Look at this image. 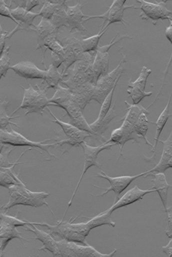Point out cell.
Here are the masks:
<instances>
[{
  "mask_svg": "<svg viewBox=\"0 0 172 257\" xmlns=\"http://www.w3.org/2000/svg\"><path fill=\"white\" fill-rule=\"evenodd\" d=\"M56 90L54 96L50 99L48 105L58 106L64 109L70 117V123L76 126L77 128L90 133L94 136L96 140L100 142L106 143L96 133L92 130L90 124H88L84 115L82 114L83 111L81 106L74 99L70 89L59 85Z\"/></svg>",
  "mask_w": 172,
  "mask_h": 257,
  "instance_id": "cell-1",
  "label": "cell"
},
{
  "mask_svg": "<svg viewBox=\"0 0 172 257\" xmlns=\"http://www.w3.org/2000/svg\"><path fill=\"white\" fill-rule=\"evenodd\" d=\"M10 195V200L6 204L2 206V209L8 211V209L18 205L33 207H40L46 205L50 210L54 218H56L50 205L46 201L50 195V193L42 192H34L26 188V184L14 185L8 189Z\"/></svg>",
  "mask_w": 172,
  "mask_h": 257,
  "instance_id": "cell-2",
  "label": "cell"
},
{
  "mask_svg": "<svg viewBox=\"0 0 172 257\" xmlns=\"http://www.w3.org/2000/svg\"><path fill=\"white\" fill-rule=\"evenodd\" d=\"M28 85L30 87L28 88H25L24 86L20 85L24 89V99L21 105L10 114H15L20 109H24L26 110L25 115L30 113H38L43 115L44 108H47L50 104V99L46 96L47 91L45 89H42L37 84L36 85V89H34L30 83H28Z\"/></svg>",
  "mask_w": 172,
  "mask_h": 257,
  "instance_id": "cell-3",
  "label": "cell"
},
{
  "mask_svg": "<svg viewBox=\"0 0 172 257\" xmlns=\"http://www.w3.org/2000/svg\"><path fill=\"white\" fill-rule=\"evenodd\" d=\"M10 126L11 129L10 132L7 131V130H6V131L0 130V142H1V144H8V145L14 147L30 146L32 147L34 149L38 148L44 150V151L47 153L48 157H50L48 161H50V158L52 157L59 160L58 157H56V155L51 154L50 151H48V149H50V147L54 149V147L58 146V143L57 142L55 144H46V142H48V141L58 140L57 138L48 139V140L40 141V142H35V141L28 140V139L24 137V136H22L17 132L14 131L10 125ZM36 149L37 150V152L42 155V152L39 151L37 149Z\"/></svg>",
  "mask_w": 172,
  "mask_h": 257,
  "instance_id": "cell-4",
  "label": "cell"
},
{
  "mask_svg": "<svg viewBox=\"0 0 172 257\" xmlns=\"http://www.w3.org/2000/svg\"><path fill=\"white\" fill-rule=\"evenodd\" d=\"M126 56L123 55L122 59L110 73L100 78L94 86V91L92 100L102 105L106 98L110 93L114 86L118 82L120 77L124 73V63H126Z\"/></svg>",
  "mask_w": 172,
  "mask_h": 257,
  "instance_id": "cell-5",
  "label": "cell"
},
{
  "mask_svg": "<svg viewBox=\"0 0 172 257\" xmlns=\"http://www.w3.org/2000/svg\"><path fill=\"white\" fill-rule=\"evenodd\" d=\"M114 146H116V144L106 142L102 144L101 146L98 147H92L88 145L86 141L80 144V147H82V148L84 150V168H83V171L81 177L80 178L78 184H77L76 189L74 190V194L72 196L70 201L68 202V207L66 210L64 215H63V217L61 221H64L66 214V213L68 212V209H70V207L71 206V205L72 204L74 196H76L80 184L81 183L83 177H84L86 172L88 171V169L90 168V167L92 166H96L97 168L102 169V164H100L97 161V157H98L100 152L105 150H110L112 147Z\"/></svg>",
  "mask_w": 172,
  "mask_h": 257,
  "instance_id": "cell-6",
  "label": "cell"
},
{
  "mask_svg": "<svg viewBox=\"0 0 172 257\" xmlns=\"http://www.w3.org/2000/svg\"><path fill=\"white\" fill-rule=\"evenodd\" d=\"M60 252L62 257H111L114 256L116 252L114 249L112 252L110 254L100 253L90 245H80L77 242L68 241L62 239L56 241Z\"/></svg>",
  "mask_w": 172,
  "mask_h": 257,
  "instance_id": "cell-7",
  "label": "cell"
},
{
  "mask_svg": "<svg viewBox=\"0 0 172 257\" xmlns=\"http://www.w3.org/2000/svg\"><path fill=\"white\" fill-rule=\"evenodd\" d=\"M148 173V172L142 173H140V174L136 176H122V177L112 178L108 177L105 172L102 171V173H98V174L94 176V177L105 179V180L110 182V187H100L96 186V185L92 184V186L96 187V188L106 190L100 195L94 196L92 194H90V195L94 196V197H102V196L108 194V192L113 191L114 193V195H116V198H114V204L116 203V202L119 200L121 193L128 188L129 185L132 183V182L134 180H136L138 178L144 177V176L147 174Z\"/></svg>",
  "mask_w": 172,
  "mask_h": 257,
  "instance_id": "cell-8",
  "label": "cell"
},
{
  "mask_svg": "<svg viewBox=\"0 0 172 257\" xmlns=\"http://www.w3.org/2000/svg\"><path fill=\"white\" fill-rule=\"evenodd\" d=\"M136 2L141 4L139 8L142 10L140 17L145 21L151 20L154 25H156L159 20H170L172 11L167 8L168 1L154 2L151 3L145 0H136Z\"/></svg>",
  "mask_w": 172,
  "mask_h": 257,
  "instance_id": "cell-9",
  "label": "cell"
},
{
  "mask_svg": "<svg viewBox=\"0 0 172 257\" xmlns=\"http://www.w3.org/2000/svg\"><path fill=\"white\" fill-rule=\"evenodd\" d=\"M126 0H114L113 2L112 5L108 9L107 12L104 14H102L101 16H90L87 19H84V23L88 21L90 19H102L103 20L102 28L100 31H102L104 29V23L108 22V25L106 26L105 29H108V26L112 24V23H118L124 25L126 27V23H128L124 19V11L128 9H139L136 7V6L130 5L126 6L125 3Z\"/></svg>",
  "mask_w": 172,
  "mask_h": 257,
  "instance_id": "cell-10",
  "label": "cell"
},
{
  "mask_svg": "<svg viewBox=\"0 0 172 257\" xmlns=\"http://www.w3.org/2000/svg\"><path fill=\"white\" fill-rule=\"evenodd\" d=\"M47 108L52 116L54 118V120H50L52 122H55L61 126L66 137V140H62L58 142V146L60 147L65 145V144H68L72 147H80V144L84 142L86 138H94V136L90 133L77 128L72 124L60 120L52 113L50 108L47 107Z\"/></svg>",
  "mask_w": 172,
  "mask_h": 257,
  "instance_id": "cell-11",
  "label": "cell"
},
{
  "mask_svg": "<svg viewBox=\"0 0 172 257\" xmlns=\"http://www.w3.org/2000/svg\"><path fill=\"white\" fill-rule=\"evenodd\" d=\"M140 139H142L134 129L132 124L128 121L124 120L122 125L118 128L114 130L112 132L110 140L107 141L108 143H113L116 146H118L120 148V156L117 160H118L122 154L123 147L124 144L129 141H133L134 143L140 144Z\"/></svg>",
  "mask_w": 172,
  "mask_h": 257,
  "instance_id": "cell-12",
  "label": "cell"
},
{
  "mask_svg": "<svg viewBox=\"0 0 172 257\" xmlns=\"http://www.w3.org/2000/svg\"><path fill=\"white\" fill-rule=\"evenodd\" d=\"M152 73V69L143 66L138 78L134 82L132 80L129 81L127 90L128 94V97L132 98L134 105H138L145 97L152 95L153 92L152 91L148 92L145 91L146 83Z\"/></svg>",
  "mask_w": 172,
  "mask_h": 257,
  "instance_id": "cell-13",
  "label": "cell"
},
{
  "mask_svg": "<svg viewBox=\"0 0 172 257\" xmlns=\"http://www.w3.org/2000/svg\"><path fill=\"white\" fill-rule=\"evenodd\" d=\"M110 54L97 50L92 65L86 73L88 82L96 86L100 77L108 73Z\"/></svg>",
  "mask_w": 172,
  "mask_h": 257,
  "instance_id": "cell-14",
  "label": "cell"
},
{
  "mask_svg": "<svg viewBox=\"0 0 172 257\" xmlns=\"http://www.w3.org/2000/svg\"><path fill=\"white\" fill-rule=\"evenodd\" d=\"M42 226L48 228L52 235L58 236V237L68 241L76 242L84 245H90L86 240V236L70 229L64 221H56V226H51L48 223H42Z\"/></svg>",
  "mask_w": 172,
  "mask_h": 257,
  "instance_id": "cell-15",
  "label": "cell"
},
{
  "mask_svg": "<svg viewBox=\"0 0 172 257\" xmlns=\"http://www.w3.org/2000/svg\"><path fill=\"white\" fill-rule=\"evenodd\" d=\"M11 14L14 18L19 23V25L12 32H10L7 39H10L14 34L19 31H36V26L34 24V20L36 17L40 16L39 13L28 12L24 8L16 7V9H11Z\"/></svg>",
  "mask_w": 172,
  "mask_h": 257,
  "instance_id": "cell-16",
  "label": "cell"
},
{
  "mask_svg": "<svg viewBox=\"0 0 172 257\" xmlns=\"http://www.w3.org/2000/svg\"><path fill=\"white\" fill-rule=\"evenodd\" d=\"M36 226L35 224L26 225V227H22V229L32 232L36 235L35 237L28 238V239H36L42 242L43 247L38 249V250H44L45 252L48 250L52 253L54 256L61 257L62 254L56 244V241L53 238L50 233H48L44 230L39 229Z\"/></svg>",
  "mask_w": 172,
  "mask_h": 257,
  "instance_id": "cell-17",
  "label": "cell"
},
{
  "mask_svg": "<svg viewBox=\"0 0 172 257\" xmlns=\"http://www.w3.org/2000/svg\"><path fill=\"white\" fill-rule=\"evenodd\" d=\"M10 69L15 72L19 76L26 79H44L47 73L46 70H42L36 67L33 62L22 61L17 64L10 66Z\"/></svg>",
  "mask_w": 172,
  "mask_h": 257,
  "instance_id": "cell-18",
  "label": "cell"
},
{
  "mask_svg": "<svg viewBox=\"0 0 172 257\" xmlns=\"http://www.w3.org/2000/svg\"><path fill=\"white\" fill-rule=\"evenodd\" d=\"M156 189H148V190H142L140 189L138 187L136 186L134 188L129 190L128 191L126 192L122 198L119 199V200L116 203L113 204L110 209H108V211L110 213H112L114 210H116L120 208L126 207L136 202L140 201L142 200L143 197L148 193L152 192H156Z\"/></svg>",
  "mask_w": 172,
  "mask_h": 257,
  "instance_id": "cell-19",
  "label": "cell"
},
{
  "mask_svg": "<svg viewBox=\"0 0 172 257\" xmlns=\"http://www.w3.org/2000/svg\"><path fill=\"white\" fill-rule=\"evenodd\" d=\"M32 150H36V149L32 148V147L26 150L20 156L18 160L16 161L13 166L10 167H1V169H0V185H1L2 187L8 189H10V187L11 186H14V185L24 184L19 178L20 170L18 174H16L15 172H14V168H15V167L18 165V164L27 163L26 162L19 163V160L20 158L24 155L25 153Z\"/></svg>",
  "mask_w": 172,
  "mask_h": 257,
  "instance_id": "cell-20",
  "label": "cell"
},
{
  "mask_svg": "<svg viewBox=\"0 0 172 257\" xmlns=\"http://www.w3.org/2000/svg\"><path fill=\"white\" fill-rule=\"evenodd\" d=\"M84 6V4H80L79 1L74 7L67 6L68 28L70 29V33H72L74 30L80 32L87 31L83 26L84 23V17H88L82 13V9Z\"/></svg>",
  "mask_w": 172,
  "mask_h": 257,
  "instance_id": "cell-21",
  "label": "cell"
},
{
  "mask_svg": "<svg viewBox=\"0 0 172 257\" xmlns=\"http://www.w3.org/2000/svg\"><path fill=\"white\" fill-rule=\"evenodd\" d=\"M86 35L82 32L76 31L74 33L66 35L62 37V40H59L65 51H72L81 60L84 56V53H83L81 42L83 39H86Z\"/></svg>",
  "mask_w": 172,
  "mask_h": 257,
  "instance_id": "cell-22",
  "label": "cell"
},
{
  "mask_svg": "<svg viewBox=\"0 0 172 257\" xmlns=\"http://www.w3.org/2000/svg\"><path fill=\"white\" fill-rule=\"evenodd\" d=\"M22 233L17 230L16 227L1 220L0 221V250H1V256H4L6 247H7L8 242L12 239H20L24 246L25 244L24 241H30L28 239L22 237Z\"/></svg>",
  "mask_w": 172,
  "mask_h": 257,
  "instance_id": "cell-23",
  "label": "cell"
},
{
  "mask_svg": "<svg viewBox=\"0 0 172 257\" xmlns=\"http://www.w3.org/2000/svg\"><path fill=\"white\" fill-rule=\"evenodd\" d=\"M159 143H162L163 145V150L162 157L154 169L148 170V173L144 178H147L149 176H152L156 173H163L168 169V161L172 158V130L170 135L166 141L159 140Z\"/></svg>",
  "mask_w": 172,
  "mask_h": 257,
  "instance_id": "cell-24",
  "label": "cell"
},
{
  "mask_svg": "<svg viewBox=\"0 0 172 257\" xmlns=\"http://www.w3.org/2000/svg\"><path fill=\"white\" fill-rule=\"evenodd\" d=\"M37 34V42L36 50H39L42 43L48 37L52 36H58L59 30L54 27L50 20L42 18L41 22L36 27V31Z\"/></svg>",
  "mask_w": 172,
  "mask_h": 257,
  "instance_id": "cell-25",
  "label": "cell"
},
{
  "mask_svg": "<svg viewBox=\"0 0 172 257\" xmlns=\"http://www.w3.org/2000/svg\"><path fill=\"white\" fill-rule=\"evenodd\" d=\"M154 177L151 181L153 182L152 188L156 189L158 193L160 200H162L163 206H164L165 211L168 209V189L172 188V185H169L166 180L164 173H159L154 174Z\"/></svg>",
  "mask_w": 172,
  "mask_h": 257,
  "instance_id": "cell-26",
  "label": "cell"
},
{
  "mask_svg": "<svg viewBox=\"0 0 172 257\" xmlns=\"http://www.w3.org/2000/svg\"><path fill=\"white\" fill-rule=\"evenodd\" d=\"M172 96V91L171 92V94L170 95V97H169L168 101L167 103V105H166L165 108L164 109V110L162 111V113H160L158 119L156 122H152V121H150V123L154 124L156 126V137H154V144L153 146V149L152 150V152L154 153V156L152 157H151L150 158H149L147 161H148L149 160H152L154 156H156V153L157 144L158 143L159 141V138L160 137V134H162V129L164 128V127L166 124V122H168V119H169V117H170L172 116V114H169V106H170V103L171 100V98Z\"/></svg>",
  "mask_w": 172,
  "mask_h": 257,
  "instance_id": "cell-27",
  "label": "cell"
},
{
  "mask_svg": "<svg viewBox=\"0 0 172 257\" xmlns=\"http://www.w3.org/2000/svg\"><path fill=\"white\" fill-rule=\"evenodd\" d=\"M65 76L60 73L58 68H56L52 64H50V68L47 69V73L44 79L41 83V85L43 83L46 82L47 86H44V89L48 91L50 88L56 89L60 85V83H62L64 80Z\"/></svg>",
  "mask_w": 172,
  "mask_h": 257,
  "instance_id": "cell-28",
  "label": "cell"
},
{
  "mask_svg": "<svg viewBox=\"0 0 172 257\" xmlns=\"http://www.w3.org/2000/svg\"><path fill=\"white\" fill-rule=\"evenodd\" d=\"M116 103V102L114 103L110 111H108V114L106 115V116L103 119L101 122L98 123H94L93 122L90 124L92 130L96 133V134L99 135V137L101 138L103 141H104V142H107L108 140H106L103 134H104V133L108 129V125H110L111 121L118 115V114H116V110H114Z\"/></svg>",
  "mask_w": 172,
  "mask_h": 257,
  "instance_id": "cell-29",
  "label": "cell"
},
{
  "mask_svg": "<svg viewBox=\"0 0 172 257\" xmlns=\"http://www.w3.org/2000/svg\"><path fill=\"white\" fill-rule=\"evenodd\" d=\"M125 103L128 106V108L126 109L127 113L122 119L116 121V123L126 120L134 125L142 113L150 114V112L148 111V108H145L142 105H138H138L130 104L127 101H125Z\"/></svg>",
  "mask_w": 172,
  "mask_h": 257,
  "instance_id": "cell-30",
  "label": "cell"
},
{
  "mask_svg": "<svg viewBox=\"0 0 172 257\" xmlns=\"http://www.w3.org/2000/svg\"><path fill=\"white\" fill-rule=\"evenodd\" d=\"M111 215L112 213L108 209L104 212L100 213L98 215L94 216V217L90 218L82 216V218L90 219L87 223L91 230L94 229V228L104 226V225H108V226L114 227L116 226V224L112 219Z\"/></svg>",
  "mask_w": 172,
  "mask_h": 257,
  "instance_id": "cell-31",
  "label": "cell"
},
{
  "mask_svg": "<svg viewBox=\"0 0 172 257\" xmlns=\"http://www.w3.org/2000/svg\"><path fill=\"white\" fill-rule=\"evenodd\" d=\"M66 3L60 5L50 21L56 30H59L62 27L68 28Z\"/></svg>",
  "mask_w": 172,
  "mask_h": 257,
  "instance_id": "cell-32",
  "label": "cell"
},
{
  "mask_svg": "<svg viewBox=\"0 0 172 257\" xmlns=\"http://www.w3.org/2000/svg\"><path fill=\"white\" fill-rule=\"evenodd\" d=\"M108 29H104L102 31H100L98 34L96 36L88 37L83 39L81 42V46L83 53H93L98 50L100 39L105 33Z\"/></svg>",
  "mask_w": 172,
  "mask_h": 257,
  "instance_id": "cell-33",
  "label": "cell"
},
{
  "mask_svg": "<svg viewBox=\"0 0 172 257\" xmlns=\"http://www.w3.org/2000/svg\"><path fill=\"white\" fill-rule=\"evenodd\" d=\"M68 2L70 1H65V0L64 1H62V0L45 1L44 5H42V10L40 11V16H42V18L50 20L54 13H55L58 6Z\"/></svg>",
  "mask_w": 172,
  "mask_h": 257,
  "instance_id": "cell-34",
  "label": "cell"
},
{
  "mask_svg": "<svg viewBox=\"0 0 172 257\" xmlns=\"http://www.w3.org/2000/svg\"><path fill=\"white\" fill-rule=\"evenodd\" d=\"M4 99V102L0 103V128L2 131H6L8 125H10V124L15 125L16 126L20 128V126L18 125V124L16 123L10 122V120L12 119H16V118L20 117V115H16V116H10L7 114V110L8 107V103L10 101L6 100Z\"/></svg>",
  "mask_w": 172,
  "mask_h": 257,
  "instance_id": "cell-35",
  "label": "cell"
},
{
  "mask_svg": "<svg viewBox=\"0 0 172 257\" xmlns=\"http://www.w3.org/2000/svg\"><path fill=\"white\" fill-rule=\"evenodd\" d=\"M148 122L147 117V114L142 113L140 115L139 119H138L136 123L134 124V126L137 133V134L140 136L142 139H144L146 144L153 147L154 145L148 142L146 135H147L148 131Z\"/></svg>",
  "mask_w": 172,
  "mask_h": 257,
  "instance_id": "cell-36",
  "label": "cell"
},
{
  "mask_svg": "<svg viewBox=\"0 0 172 257\" xmlns=\"http://www.w3.org/2000/svg\"><path fill=\"white\" fill-rule=\"evenodd\" d=\"M165 212L167 213L168 222L165 233L169 238H171V240L169 241L168 245L162 247V252H164L168 256L172 257V207H168Z\"/></svg>",
  "mask_w": 172,
  "mask_h": 257,
  "instance_id": "cell-37",
  "label": "cell"
},
{
  "mask_svg": "<svg viewBox=\"0 0 172 257\" xmlns=\"http://www.w3.org/2000/svg\"><path fill=\"white\" fill-rule=\"evenodd\" d=\"M0 219L4 221L6 223L12 225V226L17 227H24L26 225L35 224L36 226H42V223H36V222H30L28 221H22L21 219L17 218L16 216H12L7 214L6 213H1L0 214Z\"/></svg>",
  "mask_w": 172,
  "mask_h": 257,
  "instance_id": "cell-38",
  "label": "cell"
},
{
  "mask_svg": "<svg viewBox=\"0 0 172 257\" xmlns=\"http://www.w3.org/2000/svg\"><path fill=\"white\" fill-rule=\"evenodd\" d=\"M117 84L118 83L116 86H114L112 90L110 93L108 94L107 97L106 98L104 102H103L102 105V108L101 109H100L98 119L94 121V123H98L101 122L103 119H104V118L106 116V115L108 114V111H110L111 108L112 101L114 89H116Z\"/></svg>",
  "mask_w": 172,
  "mask_h": 257,
  "instance_id": "cell-39",
  "label": "cell"
},
{
  "mask_svg": "<svg viewBox=\"0 0 172 257\" xmlns=\"http://www.w3.org/2000/svg\"><path fill=\"white\" fill-rule=\"evenodd\" d=\"M1 147V154H0V167H10L14 165V163H10L8 161V156L11 152L16 149V147L8 144H0Z\"/></svg>",
  "mask_w": 172,
  "mask_h": 257,
  "instance_id": "cell-40",
  "label": "cell"
},
{
  "mask_svg": "<svg viewBox=\"0 0 172 257\" xmlns=\"http://www.w3.org/2000/svg\"><path fill=\"white\" fill-rule=\"evenodd\" d=\"M10 48V46H7L4 53L1 55V58H0V77L1 78L6 76L8 71L10 67V59L8 56Z\"/></svg>",
  "mask_w": 172,
  "mask_h": 257,
  "instance_id": "cell-41",
  "label": "cell"
},
{
  "mask_svg": "<svg viewBox=\"0 0 172 257\" xmlns=\"http://www.w3.org/2000/svg\"><path fill=\"white\" fill-rule=\"evenodd\" d=\"M78 216H76V218L74 219V221H76L77 218H78ZM73 217H72L70 219V221L66 223L68 227H70V229H73L76 232H78L80 234L84 235L85 236H88L90 234V231L91 229L88 223H73V222L72 221V219Z\"/></svg>",
  "mask_w": 172,
  "mask_h": 257,
  "instance_id": "cell-42",
  "label": "cell"
},
{
  "mask_svg": "<svg viewBox=\"0 0 172 257\" xmlns=\"http://www.w3.org/2000/svg\"><path fill=\"white\" fill-rule=\"evenodd\" d=\"M12 3V1L11 0V1H10V5L8 6L6 4L4 0H1V1H0V14H1L2 16L6 17H8V18L12 20L13 21L17 24V25H18L19 23L14 18L12 14H11Z\"/></svg>",
  "mask_w": 172,
  "mask_h": 257,
  "instance_id": "cell-43",
  "label": "cell"
},
{
  "mask_svg": "<svg viewBox=\"0 0 172 257\" xmlns=\"http://www.w3.org/2000/svg\"><path fill=\"white\" fill-rule=\"evenodd\" d=\"M119 34V33H118L116 35V37H114V38L111 40L110 43V44L105 45V46H99L98 48V51H102V52H104V53H108V51L110 50L112 46L116 44L118 42H119L120 40H122L123 39H132L133 37L128 36H122L118 37V35Z\"/></svg>",
  "mask_w": 172,
  "mask_h": 257,
  "instance_id": "cell-44",
  "label": "cell"
},
{
  "mask_svg": "<svg viewBox=\"0 0 172 257\" xmlns=\"http://www.w3.org/2000/svg\"><path fill=\"white\" fill-rule=\"evenodd\" d=\"M165 35L166 38L168 39L169 42H170L172 45V27L171 26H169L168 27L166 28V31H165ZM172 53L170 56V59L169 60V62L168 63L167 68H166V70L164 71V80L165 79V77L166 76V74L168 73V69L169 67H170V63L172 62Z\"/></svg>",
  "mask_w": 172,
  "mask_h": 257,
  "instance_id": "cell-45",
  "label": "cell"
},
{
  "mask_svg": "<svg viewBox=\"0 0 172 257\" xmlns=\"http://www.w3.org/2000/svg\"><path fill=\"white\" fill-rule=\"evenodd\" d=\"M44 2L45 1H40V0H28L25 10L28 12H30L36 6L44 5Z\"/></svg>",
  "mask_w": 172,
  "mask_h": 257,
  "instance_id": "cell-46",
  "label": "cell"
},
{
  "mask_svg": "<svg viewBox=\"0 0 172 257\" xmlns=\"http://www.w3.org/2000/svg\"><path fill=\"white\" fill-rule=\"evenodd\" d=\"M10 32L2 31L1 27V37H0V53L1 55L4 53L5 46V39H7V37Z\"/></svg>",
  "mask_w": 172,
  "mask_h": 257,
  "instance_id": "cell-47",
  "label": "cell"
},
{
  "mask_svg": "<svg viewBox=\"0 0 172 257\" xmlns=\"http://www.w3.org/2000/svg\"><path fill=\"white\" fill-rule=\"evenodd\" d=\"M168 169L172 168V158L168 161Z\"/></svg>",
  "mask_w": 172,
  "mask_h": 257,
  "instance_id": "cell-48",
  "label": "cell"
},
{
  "mask_svg": "<svg viewBox=\"0 0 172 257\" xmlns=\"http://www.w3.org/2000/svg\"><path fill=\"white\" fill-rule=\"evenodd\" d=\"M168 21H169V22H170V26H171V27H172V17H171L170 19L168 20Z\"/></svg>",
  "mask_w": 172,
  "mask_h": 257,
  "instance_id": "cell-49",
  "label": "cell"
}]
</instances>
